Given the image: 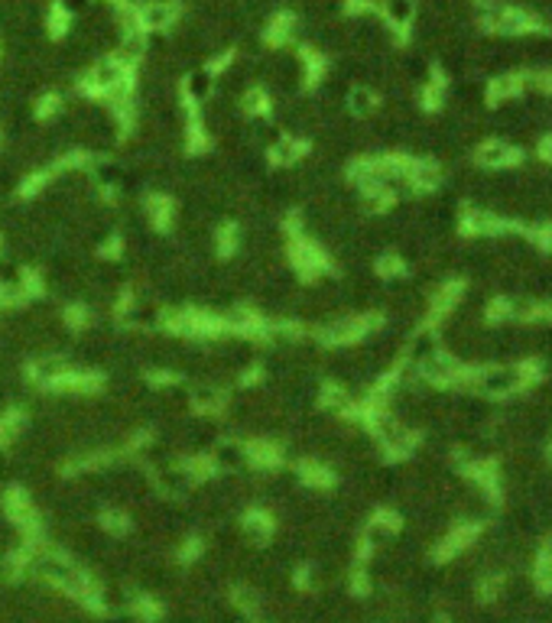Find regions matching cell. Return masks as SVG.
<instances>
[{"mask_svg": "<svg viewBox=\"0 0 552 623\" xmlns=\"http://www.w3.org/2000/svg\"><path fill=\"white\" fill-rule=\"evenodd\" d=\"M303 481L309 484V487H315V490H329L331 484H335V474L325 468V464H319V461H305L303 464Z\"/></svg>", "mask_w": 552, "mask_h": 623, "instance_id": "19", "label": "cell"}, {"mask_svg": "<svg viewBox=\"0 0 552 623\" xmlns=\"http://www.w3.org/2000/svg\"><path fill=\"white\" fill-rule=\"evenodd\" d=\"M241 107H244V111H247V114H257V111H263V107H267V95H263V88H250V91H244Z\"/></svg>", "mask_w": 552, "mask_h": 623, "instance_id": "24", "label": "cell"}, {"mask_svg": "<svg viewBox=\"0 0 552 623\" xmlns=\"http://www.w3.org/2000/svg\"><path fill=\"white\" fill-rule=\"evenodd\" d=\"M543 85H546V95H552V71H546L543 75Z\"/></svg>", "mask_w": 552, "mask_h": 623, "instance_id": "30", "label": "cell"}, {"mask_svg": "<svg viewBox=\"0 0 552 623\" xmlns=\"http://www.w3.org/2000/svg\"><path fill=\"white\" fill-rule=\"evenodd\" d=\"M533 244L539 250H546V253H552V218L533 228Z\"/></svg>", "mask_w": 552, "mask_h": 623, "instance_id": "27", "label": "cell"}, {"mask_svg": "<svg viewBox=\"0 0 552 623\" xmlns=\"http://www.w3.org/2000/svg\"><path fill=\"white\" fill-rule=\"evenodd\" d=\"M214 461H218V468L241 471V468H250V452L247 445H238V442H222L214 448Z\"/></svg>", "mask_w": 552, "mask_h": 623, "instance_id": "13", "label": "cell"}, {"mask_svg": "<svg viewBox=\"0 0 552 623\" xmlns=\"http://www.w3.org/2000/svg\"><path fill=\"white\" fill-rule=\"evenodd\" d=\"M347 111L355 117H371L377 111V91L367 88V85H355V88L347 91Z\"/></svg>", "mask_w": 552, "mask_h": 623, "instance_id": "16", "label": "cell"}, {"mask_svg": "<svg viewBox=\"0 0 552 623\" xmlns=\"http://www.w3.org/2000/svg\"><path fill=\"white\" fill-rule=\"evenodd\" d=\"M400 533V519L393 517V513H381V517L367 519L364 523V533H361V545H364L367 552H381L387 545L397 539Z\"/></svg>", "mask_w": 552, "mask_h": 623, "instance_id": "5", "label": "cell"}, {"mask_svg": "<svg viewBox=\"0 0 552 623\" xmlns=\"http://www.w3.org/2000/svg\"><path fill=\"white\" fill-rule=\"evenodd\" d=\"M46 27H49V33H53V36H65V33H69V27H71V13H69V10H63V7L49 10V13H46Z\"/></svg>", "mask_w": 552, "mask_h": 623, "instance_id": "23", "label": "cell"}, {"mask_svg": "<svg viewBox=\"0 0 552 623\" xmlns=\"http://www.w3.org/2000/svg\"><path fill=\"white\" fill-rule=\"evenodd\" d=\"M383 20H387V29L390 33H410V27L416 23L419 13V0H387L381 7Z\"/></svg>", "mask_w": 552, "mask_h": 623, "instance_id": "7", "label": "cell"}, {"mask_svg": "<svg viewBox=\"0 0 552 623\" xmlns=\"http://www.w3.org/2000/svg\"><path fill=\"white\" fill-rule=\"evenodd\" d=\"M212 91H214V75L208 69H196L188 71L186 79V95L192 104H208L212 101Z\"/></svg>", "mask_w": 552, "mask_h": 623, "instance_id": "12", "label": "cell"}, {"mask_svg": "<svg viewBox=\"0 0 552 623\" xmlns=\"http://www.w3.org/2000/svg\"><path fill=\"white\" fill-rule=\"evenodd\" d=\"M539 367L536 364H488L481 370H474V390L481 396H517L536 380Z\"/></svg>", "mask_w": 552, "mask_h": 623, "instance_id": "1", "label": "cell"}, {"mask_svg": "<svg viewBox=\"0 0 552 623\" xmlns=\"http://www.w3.org/2000/svg\"><path fill=\"white\" fill-rule=\"evenodd\" d=\"M517 162V150L510 146L504 137H494V140L478 143V166L490 172H504Z\"/></svg>", "mask_w": 552, "mask_h": 623, "instance_id": "6", "label": "cell"}, {"mask_svg": "<svg viewBox=\"0 0 552 623\" xmlns=\"http://www.w3.org/2000/svg\"><path fill=\"white\" fill-rule=\"evenodd\" d=\"M270 533H273V523H270V517H263V513H250V517L241 519V536H244V543H250V545H267Z\"/></svg>", "mask_w": 552, "mask_h": 623, "instance_id": "14", "label": "cell"}, {"mask_svg": "<svg viewBox=\"0 0 552 623\" xmlns=\"http://www.w3.org/2000/svg\"><path fill=\"white\" fill-rule=\"evenodd\" d=\"M124 319L130 321V325H160V309L146 299V295H140V299H134V303L127 305V312H124Z\"/></svg>", "mask_w": 552, "mask_h": 623, "instance_id": "18", "label": "cell"}, {"mask_svg": "<svg viewBox=\"0 0 552 623\" xmlns=\"http://www.w3.org/2000/svg\"><path fill=\"white\" fill-rule=\"evenodd\" d=\"M539 156H543L546 162H549L552 166V134L549 137H543V140H539Z\"/></svg>", "mask_w": 552, "mask_h": 623, "instance_id": "29", "label": "cell"}, {"mask_svg": "<svg viewBox=\"0 0 552 623\" xmlns=\"http://www.w3.org/2000/svg\"><path fill=\"white\" fill-rule=\"evenodd\" d=\"M179 4L176 0H146L140 10H137V23H140L143 33H166L179 23Z\"/></svg>", "mask_w": 552, "mask_h": 623, "instance_id": "3", "label": "cell"}, {"mask_svg": "<svg viewBox=\"0 0 552 623\" xmlns=\"http://www.w3.org/2000/svg\"><path fill=\"white\" fill-rule=\"evenodd\" d=\"M0 146H4V134H0Z\"/></svg>", "mask_w": 552, "mask_h": 623, "instance_id": "32", "label": "cell"}, {"mask_svg": "<svg viewBox=\"0 0 552 623\" xmlns=\"http://www.w3.org/2000/svg\"><path fill=\"white\" fill-rule=\"evenodd\" d=\"M351 4H355V10H361V13H381V7L387 0H351Z\"/></svg>", "mask_w": 552, "mask_h": 623, "instance_id": "28", "label": "cell"}, {"mask_svg": "<svg viewBox=\"0 0 552 623\" xmlns=\"http://www.w3.org/2000/svg\"><path fill=\"white\" fill-rule=\"evenodd\" d=\"M533 588L552 594V545H539L533 559Z\"/></svg>", "mask_w": 552, "mask_h": 623, "instance_id": "17", "label": "cell"}, {"mask_svg": "<svg viewBox=\"0 0 552 623\" xmlns=\"http://www.w3.org/2000/svg\"><path fill=\"white\" fill-rule=\"evenodd\" d=\"M192 403H196L198 410H218L224 403V393L218 390V386H208V383H202V386H196L192 390Z\"/></svg>", "mask_w": 552, "mask_h": 623, "instance_id": "22", "label": "cell"}, {"mask_svg": "<svg viewBox=\"0 0 552 623\" xmlns=\"http://www.w3.org/2000/svg\"><path fill=\"white\" fill-rule=\"evenodd\" d=\"M416 370H419V380L426 383V386H455V383L462 380L464 364L462 361H455L448 351H439V354L426 357Z\"/></svg>", "mask_w": 552, "mask_h": 623, "instance_id": "2", "label": "cell"}, {"mask_svg": "<svg viewBox=\"0 0 552 623\" xmlns=\"http://www.w3.org/2000/svg\"><path fill=\"white\" fill-rule=\"evenodd\" d=\"M546 458H549V461H552V438H549V442H546Z\"/></svg>", "mask_w": 552, "mask_h": 623, "instance_id": "31", "label": "cell"}, {"mask_svg": "<svg viewBox=\"0 0 552 623\" xmlns=\"http://www.w3.org/2000/svg\"><path fill=\"white\" fill-rule=\"evenodd\" d=\"M442 176H446V170H442V162L432 160V156H419V160L410 162L413 188H439L442 186Z\"/></svg>", "mask_w": 552, "mask_h": 623, "instance_id": "9", "label": "cell"}, {"mask_svg": "<svg viewBox=\"0 0 552 623\" xmlns=\"http://www.w3.org/2000/svg\"><path fill=\"white\" fill-rule=\"evenodd\" d=\"M121 81H127V65L124 62H117L114 55H101L98 62L91 65V71L85 75V91H91V95H107V91L114 88V85H121Z\"/></svg>", "mask_w": 552, "mask_h": 623, "instance_id": "4", "label": "cell"}, {"mask_svg": "<svg viewBox=\"0 0 552 623\" xmlns=\"http://www.w3.org/2000/svg\"><path fill=\"white\" fill-rule=\"evenodd\" d=\"M442 347H439V338L432 335V331H416L410 338V347H406V357H410V364L413 367H419L426 357H432V354H439Z\"/></svg>", "mask_w": 552, "mask_h": 623, "instance_id": "15", "label": "cell"}, {"mask_svg": "<svg viewBox=\"0 0 552 623\" xmlns=\"http://www.w3.org/2000/svg\"><path fill=\"white\" fill-rule=\"evenodd\" d=\"M273 160L276 162H283V166H289V162H296L299 156H303V143L296 140V137H280V140L273 143Z\"/></svg>", "mask_w": 552, "mask_h": 623, "instance_id": "20", "label": "cell"}, {"mask_svg": "<svg viewBox=\"0 0 552 623\" xmlns=\"http://www.w3.org/2000/svg\"><path fill=\"white\" fill-rule=\"evenodd\" d=\"M23 279L27 277H23V270H20L13 260H4V263H0V286H20Z\"/></svg>", "mask_w": 552, "mask_h": 623, "instance_id": "25", "label": "cell"}, {"mask_svg": "<svg viewBox=\"0 0 552 623\" xmlns=\"http://www.w3.org/2000/svg\"><path fill=\"white\" fill-rule=\"evenodd\" d=\"M146 218H150L156 228H170L172 221H176V212H172V205L166 202V198H150L146 202Z\"/></svg>", "mask_w": 552, "mask_h": 623, "instance_id": "21", "label": "cell"}, {"mask_svg": "<svg viewBox=\"0 0 552 623\" xmlns=\"http://www.w3.org/2000/svg\"><path fill=\"white\" fill-rule=\"evenodd\" d=\"M69 374L71 364L63 361V357H39V361H33V380L43 383V386H55V383Z\"/></svg>", "mask_w": 552, "mask_h": 623, "instance_id": "11", "label": "cell"}, {"mask_svg": "<svg viewBox=\"0 0 552 623\" xmlns=\"http://www.w3.org/2000/svg\"><path fill=\"white\" fill-rule=\"evenodd\" d=\"M289 260H293L296 270H303L309 277H322V273H325V257H322V250L309 241H293Z\"/></svg>", "mask_w": 552, "mask_h": 623, "instance_id": "8", "label": "cell"}, {"mask_svg": "<svg viewBox=\"0 0 552 623\" xmlns=\"http://www.w3.org/2000/svg\"><path fill=\"white\" fill-rule=\"evenodd\" d=\"M105 529H107V533H114V536H124L127 529H130V523H127V517L121 513V510H107V513H105Z\"/></svg>", "mask_w": 552, "mask_h": 623, "instance_id": "26", "label": "cell"}, {"mask_svg": "<svg viewBox=\"0 0 552 623\" xmlns=\"http://www.w3.org/2000/svg\"><path fill=\"white\" fill-rule=\"evenodd\" d=\"M114 59L117 62H137V59H143L146 55V33L143 29H124L121 33V39H117V49H114Z\"/></svg>", "mask_w": 552, "mask_h": 623, "instance_id": "10", "label": "cell"}]
</instances>
